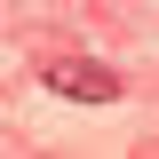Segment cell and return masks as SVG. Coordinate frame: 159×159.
Returning <instances> with one entry per match:
<instances>
[{"mask_svg":"<svg viewBox=\"0 0 159 159\" xmlns=\"http://www.w3.org/2000/svg\"><path fill=\"white\" fill-rule=\"evenodd\" d=\"M40 80H48L56 96H72V103H111L119 96V72H103V64H88V56H48Z\"/></svg>","mask_w":159,"mask_h":159,"instance_id":"6da1fadb","label":"cell"}]
</instances>
